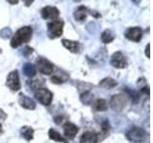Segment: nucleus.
Returning a JSON list of instances; mask_svg holds the SVG:
<instances>
[{
  "label": "nucleus",
  "mask_w": 153,
  "mask_h": 143,
  "mask_svg": "<svg viewBox=\"0 0 153 143\" xmlns=\"http://www.w3.org/2000/svg\"><path fill=\"white\" fill-rule=\"evenodd\" d=\"M41 17L43 19H51V20H56L59 16V10L54 6H46L41 9L40 11Z\"/></svg>",
  "instance_id": "obj_10"
},
{
  "label": "nucleus",
  "mask_w": 153,
  "mask_h": 143,
  "mask_svg": "<svg viewBox=\"0 0 153 143\" xmlns=\"http://www.w3.org/2000/svg\"><path fill=\"white\" fill-rule=\"evenodd\" d=\"M64 28V21L62 19L51 20L47 24V33L50 39H56L62 35Z\"/></svg>",
  "instance_id": "obj_2"
},
{
  "label": "nucleus",
  "mask_w": 153,
  "mask_h": 143,
  "mask_svg": "<svg viewBox=\"0 0 153 143\" xmlns=\"http://www.w3.org/2000/svg\"><path fill=\"white\" fill-rule=\"evenodd\" d=\"M79 132L78 126H76L74 123L72 122H65L63 124V133L66 137H68L69 139H74L76 137V133Z\"/></svg>",
  "instance_id": "obj_13"
},
{
  "label": "nucleus",
  "mask_w": 153,
  "mask_h": 143,
  "mask_svg": "<svg viewBox=\"0 0 153 143\" xmlns=\"http://www.w3.org/2000/svg\"><path fill=\"white\" fill-rule=\"evenodd\" d=\"M21 135L22 136L25 138L27 141H31L33 138V133H35V130L30 127V126H23L21 128Z\"/></svg>",
  "instance_id": "obj_19"
},
{
  "label": "nucleus",
  "mask_w": 153,
  "mask_h": 143,
  "mask_svg": "<svg viewBox=\"0 0 153 143\" xmlns=\"http://www.w3.org/2000/svg\"><path fill=\"white\" fill-rule=\"evenodd\" d=\"M6 86L13 92H17L21 89V82L19 79V74L16 70L12 71L7 76L6 79Z\"/></svg>",
  "instance_id": "obj_7"
},
{
  "label": "nucleus",
  "mask_w": 153,
  "mask_h": 143,
  "mask_svg": "<svg viewBox=\"0 0 153 143\" xmlns=\"http://www.w3.org/2000/svg\"><path fill=\"white\" fill-rule=\"evenodd\" d=\"M91 106H92V110L94 112H105L108 109L107 101L102 98H99L96 99L95 101H92Z\"/></svg>",
  "instance_id": "obj_16"
},
{
  "label": "nucleus",
  "mask_w": 153,
  "mask_h": 143,
  "mask_svg": "<svg viewBox=\"0 0 153 143\" xmlns=\"http://www.w3.org/2000/svg\"><path fill=\"white\" fill-rule=\"evenodd\" d=\"M126 39L133 42H140L143 37V30L140 27H130L124 32Z\"/></svg>",
  "instance_id": "obj_9"
},
{
  "label": "nucleus",
  "mask_w": 153,
  "mask_h": 143,
  "mask_svg": "<svg viewBox=\"0 0 153 143\" xmlns=\"http://www.w3.org/2000/svg\"><path fill=\"white\" fill-rule=\"evenodd\" d=\"M60 74L61 73H59V74L55 73L54 75H52L51 81H52L53 83H55V84H62V83L64 82V81H66L67 78H65V77H63V76H62V75H66V74L63 73L61 75H60Z\"/></svg>",
  "instance_id": "obj_22"
},
{
  "label": "nucleus",
  "mask_w": 153,
  "mask_h": 143,
  "mask_svg": "<svg viewBox=\"0 0 153 143\" xmlns=\"http://www.w3.org/2000/svg\"><path fill=\"white\" fill-rule=\"evenodd\" d=\"M63 119H64V117L62 116H56V117L54 118V121H55L56 124H61L62 121H63Z\"/></svg>",
  "instance_id": "obj_28"
},
{
  "label": "nucleus",
  "mask_w": 153,
  "mask_h": 143,
  "mask_svg": "<svg viewBox=\"0 0 153 143\" xmlns=\"http://www.w3.org/2000/svg\"><path fill=\"white\" fill-rule=\"evenodd\" d=\"M115 37V33L111 31V30H105L102 32V35H100V40L102 42H103L104 44H109L114 41Z\"/></svg>",
  "instance_id": "obj_18"
},
{
  "label": "nucleus",
  "mask_w": 153,
  "mask_h": 143,
  "mask_svg": "<svg viewBox=\"0 0 153 143\" xmlns=\"http://www.w3.org/2000/svg\"><path fill=\"white\" fill-rule=\"evenodd\" d=\"M36 69L38 73L45 75H50L54 73V64L44 57H38L36 60Z\"/></svg>",
  "instance_id": "obj_5"
},
{
  "label": "nucleus",
  "mask_w": 153,
  "mask_h": 143,
  "mask_svg": "<svg viewBox=\"0 0 153 143\" xmlns=\"http://www.w3.org/2000/svg\"><path fill=\"white\" fill-rule=\"evenodd\" d=\"M33 1H24V3H26V6H30Z\"/></svg>",
  "instance_id": "obj_31"
},
{
  "label": "nucleus",
  "mask_w": 153,
  "mask_h": 143,
  "mask_svg": "<svg viewBox=\"0 0 153 143\" xmlns=\"http://www.w3.org/2000/svg\"><path fill=\"white\" fill-rule=\"evenodd\" d=\"M31 87L33 90H38L41 88V86L44 84V79L43 78H36L31 80Z\"/></svg>",
  "instance_id": "obj_24"
},
{
  "label": "nucleus",
  "mask_w": 153,
  "mask_h": 143,
  "mask_svg": "<svg viewBox=\"0 0 153 143\" xmlns=\"http://www.w3.org/2000/svg\"><path fill=\"white\" fill-rule=\"evenodd\" d=\"M61 44L65 49H67L69 52L73 54H79L80 52V44L79 41L69 40V39H62Z\"/></svg>",
  "instance_id": "obj_15"
},
{
  "label": "nucleus",
  "mask_w": 153,
  "mask_h": 143,
  "mask_svg": "<svg viewBox=\"0 0 153 143\" xmlns=\"http://www.w3.org/2000/svg\"><path fill=\"white\" fill-rule=\"evenodd\" d=\"M23 73L25 75L29 76V77H33L36 74V69L35 65H33L31 63H26L23 66Z\"/></svg>",
  "instance_id": "obj_20"
},
{
  "label": "nucleus",
  "mask_w": 153,
  "mask_h": 143,
  "mask_svg": "<svg viewBox=\"0 0 153 143\" xmlns=\"http://www.w3.org/2000/svg\"><path fill=\"white\" fill-rule=\"evenodd\" d=\"M35 97L40 104L44 105V106H50L54 94L47 88H40L35 92Z\"/></svg>",
  "instance_id": "obj_6"
},
{
  "label": "nucleus",
  "mask_w": 153,
  "mask_h": 143,
  "mask_svg": "<svg viewBox=\"0 0 153 143\" xmlns=\"http://www.w3.org/2000/svg\"><path fill=\"white\" fill-rule=\"evenodd\" d=\"M127 139L132 143H142L146 137V132L142 128L133 127L126 133Z\"/></svg>",
  "instance_id": "obj_4"
},
{
  "label": "nucleus",
  "mask_w": 153,
  "mask_h": 143,
  "mask_svg": "<svg viewBox=\"0 0 153 143\" xmlns=\"http://www.w3.org/2000/svg\"><path fill=\"white\" fill-rule=\"evenodd\" d=\"M6 117H7V114H5V112L3 111L2 109H0V118H1L2 120H5Z\"/></svg>",
  "instance_id": "obj_29"
},
{
  "label": "nucleus",
  "mask_w": 153,
  "mask_h": 143,
  "mask_svg": "<svg viewBox=\"0 0 153 143\" xmlns=\"http://www.w3.org/2000/svg\"><path fill=\"white\" fill-rule=\"evenodd\" d=\"M7 2L8 3H11L12 5H16V4H18V1H12V0H8Z\"/></svg>",
  "instance_id": "obj_30"
},
{
  "label": "nucleus",
  "mask_w": 153,
  "mask_h": 143,
  "mask_svg": "<svg viewBox=\"0 0 153 143\" xmlns=\"http://www.w3.org/2000/svg\"><path fill=\"white\" fill-rule=\"evenodd\" d=\"M99 141V133L93 131L83 133L79 139V143H98Z\"/></svg>",
  "instance_id": "obj_14"
},
{
  "label": "nucleus",
  "mask_w": 153,
  "mask_h": 143,
  "mask_svg": "<svg viewBox=\"0 0 153 143\" xmlns=\"http://www.w3.org/2000/svg\"><path fill=\"white\" fill-rule=\"evenodd\" d=\"M93 94H91L90 92H84L80 94V100L83 104H89L92 103Z\"/></svg>",
  "instance_id": "obj_23"
},
{
  "label": "nucleus",
  "mask_w": 153,
  "mask_h": 143,
  "mask_svg": "<svg viewBox=\"0 0 153 143\" xmlns=\"http://www.w3.org/2000/svg\"><path fill=\"white\" fill-rule=\"evenodd\" d=\"M48 135H49V138L52 140H54L56 142H62V143H67V141L64 139L60 133L54 130V129H50L49 132H48Z\"/></svg>",
  "instance_id": "obj_21"
},
{
  "label": "nucleus",
  "mask_w": 153,
  "mask_h": 143,
  "mask_svg": "<svg viewBox=\"0 0 153 143\" xmlns=\"http://www.w3.org/2000/svg\"><path fill=\"white\" fill-rule=\"evenodd\" d=\"M110 64L114 67L115 69H119L122 70L127 67V59L126 55H124L122 52H114L111 56V59H110Z\"/></svg>",
  "instance_id": "obj_8"
},
{
  "label": "nucleus",
  "mask_w": 153,
  "mask_h": 143,
  "mask_svg": "<svg viewBox=\"0 0 153 143\" xmlns=\"http://www.w3.org/2000/svg\"><path fill=\"white\" fill-rule=\"evenodd\" d=\"M145 54L146 55L147 58H150V43H147L146 50H145Z\"/></svg>",
  "instance_id": "obj_27"
},
{
  "label": "nucleus",
  "mask_w": 153,
  "mask_h": 143,
  "mask_svg": "<svg viewBox=\"0 0 153 143\" xmlns=\"http://www.w3.org/2000/svg\"><path fill=\"white\" fill-rule=\"evenodd\" d=\"M128 102V97L124 94H114L110 99V108L114 112L120 113L126 107Z\"/></svg>",
  "instance_id": "obj_3"
},
{
  "label": "nucleus",
  "mask_w": 153,
  "mask_h": 143,
  "mask_svg": "<svg viewBox=\"0 0 153 143\" xmlns=\"http://www.w3.org/2000/svg\"><path fill=\"white\" fill-rule=\"evenodd\" d=\"M110 129V124L107 119H105L102 122V135H107Z\"/></svg>",
  "instance_id": "obj_25"
},
{
  "label": "nucleus",
  "mask_w": 153,
  "mask_h": 143,
  "mask_svg": "<svg viewBox=\"0 0 153 143\" xmlns=\"http://www.w3.org/2000/svg\"><path fill=\"white\" fill-rule=\"evenodd\" d=\"M33 52V48H31V47H25L23 49V51H22V54L25 56L31 55Z\"/></svg>",
  "instance_id": "obj_26"
},
{
  "label": "nucleus",
  "mask_w": 153,
  "mask_h": 143,
  "mask_svg": "<svg viewBox=\"0 0 153 143\" xmlns=\"http://www.w3.org/2000/svg\"><path fill=\"white\" fill-rule=\"evenodd\" d=\"M117 85H118L117 81L111 77H105L99 82V87L105 90H111L116 87Z\"/></svg>",
  "instance_id": "obj_17"
},
{
  "label": "nucleus",
  "mask_w": 153,
  "mask_h": 143,
  "mask_svg": "<svg viewBox=\"0 0 153 143\" xmlns=\"http://www.w3.org/2000/svg\"><path fill=\"white\" fill-rule=\"evenodd\" d=\"M33 35V29L30 26H24L16 32V33L13 35L11 40L12 48H18L22 46L23 44L30 42Z\"/></svg>",
  "instance_id": "obj_1"
},
{
  "label": "nucleus",
  "mask_w": 153,
  "mask_h": 143,
  "mask_svg": "<svg viewBox=\"0 0 153 143\" xmlns=\"http://www.w3.org/2000/svg\"><path fill=\"white\" fill-rule=\"evenodd\" d=\"M3 133V127H2V124L0 123V133Z\"/></svg>",
  "instance_id": "obj_32"
},
{
  "label": "nucleus",
  "mask_w": 153,
  "mask_h": 143,
  "mask_svg": "<svg viewBox=\"0 0 153 143\" xmlns=\"http://www.w3.org/2000/svg\"><path fill=\"white\" fill-rule=\"evenodd\" d=\"M18 104L23 109H26V110H35L36 109V102L33 100L25 95L24 94H19V97H18Z\"/></svg>",
  "instance_id": "obj_12"
},
{
  "label": "nucleus",
  "mask_w": 153,
  "mask_h": 143,
  "mask_svg": "<svg viewBox=\"0 0 153 143\" xmlns=\"http://www.w3.org/2000/svg\"><path fill=\"white\" fill-rule=\"evenodd\" d=\"M89 13H90V10L87 7L82 6V5H81V6H79L75 10L73 15H74V18H75L76 21L84 22L86 20V18H87Z\"/></svg>",
  "instance_id": "obj_11"
}]
</instances>
